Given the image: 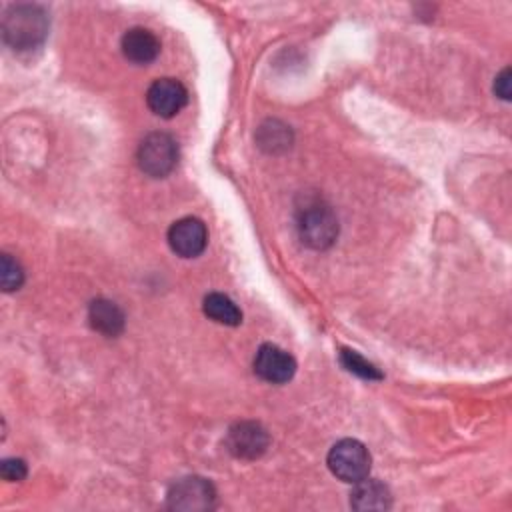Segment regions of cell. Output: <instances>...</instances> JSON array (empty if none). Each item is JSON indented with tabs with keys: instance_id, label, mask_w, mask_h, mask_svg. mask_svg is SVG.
Instances as JSON below:
<instances>
[{
	"instance_id": "obj_1",
	"label": "cell",
	"mask_w": 512,
	"mask_h": 512,
	"mask_svg": "<svg viewBox=\"0 0 512 512\" xmlns=\"http://www.w3.org/2000/svg\"><path fill=\"white\" fill-rule=\"evenodd\" d=\"M48 34V16L36 4H14L4 12L2 36L12 50H32Z\"/></svg>"
},
{
	"instance_id": "obj_2",
	"label": "cell",
	"mask_w": 512,
	"mask_h": 512,
	"mask_svg": "<svg viewBox=\"0 0 512 512\" xmlns=\"http://www.w3.org/2000/svg\"><path fill=\"white\" fill-rule=\"evenodd\" d=\"M296 228L300 234V240L316 250L328 248L336 236H338V220L334 216V212L318 202H306L300 210H298V220H296Z\"/></svg>"
},
{
	"instance_id": "obj_3",
	"label": "cell",
	"mask_w": 512,
	"mask_h": 512,
	"mask_svg": "<svg viewBox=\"0 0 512 512\" xmlns=\"http://www.w3.org/2000/svg\"><path fill=\"white\" fill-rule=\"evenodd\" d=\"M326 462L336 478L356 484L358 480L368 476L372 460L368 448L362 442L354 438H344L330 448Z\"/></svg>"
},
{
	"instance_id": "obj_4",
	"label": "cell",
	"mask_w": 512,
	"mask_h": 512,
	"mask_svg": "<svg viewBox=\"0 0 512 512\" xmlns=\"http://www.w3.org/2000/svg\"><path fill=\"white\" fill-rule=\"evenodd\" d=\"M138 166L152 178L168 176L178 162V144L166 132L148 134L138 146Z\"/></svg>"
},
{
	"instance_id": "obj_5",
	"label": "cell",
	"mask_w": 512,
	"mask_h": 512,
	"mask_svg": "<svg viewBox=\"0 0 512 512\" xmlns=\"http://www.w3.org/2000/svg\"><path fill=\"white\" fill-rule=\"evenodd\" d=\"M168 508L182 512H202L212 510L216 504L214 486L202 476L178 478L168 490Z\"/></svg>"
},
{
	"instance_id": "obj_6",
	"label": "cell",
	"mask_w": 512,
	"mask_h": 512,
	"mask_svg": "<svg viewBox=\"0 0 512 512\" xmlns=\"http://www.w3.org/2000/svg\"><path fill=\"white\" fill-rule=\"evenodd\" d=\"M168 244L172 252L182 258H196L208 244V232L202 220L186 216L176 220L168 230Z\"/></svg>"
},
{
	"instance_id": "obj_7",
	"label": "cell",
	"mask_w": 512,
	"mask_h": 512,
	"mask_svg": "<svg viewBox=\"0 0 512 512\" xmlns=\"http://www.w3.org/2000/svg\"><path fill=\"white\" fill-rule=\"evenodd\" d=\"M254 372L270 384H284L296 372L294 358L276 344H262L254 356Z\"/></svg>"
},
{
	"instance_id": "obj_8",
	"label": "cell",
	"mask_w": 512,
	"mask_h": 512,
	"mask_svg": "<svg viewBox=\"0 0 512 512\" xmlns=\"http://www.w3.org/2000/svg\"><path fill=\"white\" fill-rule=\"evenodd\" d=\"M188 100V92L176 78H158L150 84L146 92V102L150 110L160 118L176 116Z\"/></svg>"
},
{
	"instance_id": "obj_9",
	"label": "cell",
	"mask_w": 512,
	"mask_h": 512,
	"mask_svg": "<svg viewBox=\"0 0 512 512\" xmlns=\"http://www.w3.org/2000/svg\"><path fill=\"white\" fill-rule=\"evenodd\" d=\"M268 432L258 422H236L226 436V446L236 458L254 460L268 448Z\"/></svg>"
},
{
	"instance_id": "obj_10",
	"label": "cell",
	"mask_w": 512,
	"mask_h": 512,
	"mask_svg": "<svg viewBox=\"0 0 512 512\" xmlns=\"http://www.w3.org/2000/svg\"><path fill=\"white\" fill-rule=\"evenodd\" d=\"M122 54L134 64H148L160 52V40L148 28H130L122 36Z\"/></svg>"
},
{
	"instance_id": "obj_11",
	"label": "cell",
	"mask_w": 512,
	"mask_h": 512,
	"mask_svg": "<svg viewBox=\"0 0 512 512\" xmlns=\"http://www.w3.org/2000/svg\"><path fill=\"white\" fill-rule=\"evenodd\" d=\"M350 506L360 512L388 510L392 506V496L386 484L372 478H362L356 482L350 494Z\"/></svg>"
},
{
	"instance_id": "obj_12",
	"label": "cell",
	"mask_w": 512,
	"mask_h": 512,
	"mask_svg": "<svg viewBox=\"0 0 512 512\" xmlns=\"http://www.w3.org/2000/svg\"><path fill=\"white\" fill-rule=\"evenodd\" d=\"M88 320L94 330L104 336H118L124 330V312L120 306L106 298H96L88 306Z\"/></svg>"
},
{
	"instance_id": "obj_13",
	"label": "cell",
	"mask_w": 512,
	"mask_h": 512,
	"mask_svg": "<svg viewBox=\"0 0 512 512\" xmlns=\"http://www.w3.org/2000/svg\"><path fill=\"white\" fill-rule=\"evenodd\" d=\"M202 310L208 318L224 326H238L242 322L240 308L226 294H220V292L208 294L202 302Z\"/></svg>"
},
{
	"instance_id": "obj_14",
	"label": "cell",
	"mask_w": 512,
	"mask_h": 512,
	"mask_svg": "<svg viewBox=\"0 0 512 512\" xmlns=\"http://www.w3.org/2000/svg\"><path fill=\"white\" fill-rule=\"evenodd\" d=\"M340 364H342L350 374H356L358 378H364V380H382L380 370H378L372 362H368L366 358H362L356 350L342 348V350H340Z\"/></svg>"
},
{
	"instance_id": "obj_15",
	"label": "cell",
	"mask_w": 512,
	"mask_h": 512,
	"mask_svg": "<svg viewBox=\"0 0 512 512\" xmlns=\"http://www.w3.org/2000/svg\"><path fill=\"white\" fill-rule=\"evenodd\" d=\"M24 282V270L20 266V262L16 258H12L10 254H2L0 258V284L4 292H12L18 290Z\"/></svg>"
},
{
	"instance_id": "obj_16",
	"label": "cell",
	"mask_w": 512,
	"mask_h": 512,
	"mask_svg": "<svg viewBox=\"0 0 512 512\" xmlns=\"http://www.w3.org/2000/svg\"><path fill=\"white\" fill-rule=\"evenodd\" d=\"M0 474L8 482H18L26 476V462L20 458H4L0 462Z\"/></svg>"
},
{
	"instance_id": "obj_17",
	"label": "cell",
	"mask_w": 512,
	"mask_h": 512,
	"mask_svg": "<svg viewBox=\"0 0 512 512\" xmlns=\"http://www.w3.org/2000/svg\"><path fill=\"white\" fill-rule=\"evenodd\" d=\"M494 92L502 100H510V68H504L496 78H494Z\"/></svg>"
}]
</instances>
